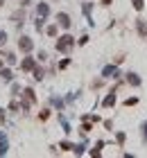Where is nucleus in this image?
Masks as SVG:
<instances>
[{
	"label": "nucleus",
	"instance_id": "obj_11",
	"mask_svg": "<svg viewBox=\"0 0 147 158\" xmlns=\"http://www.w3.org/2000/svg\"><path fill=\"white\" fill-rule=\"evenodd\" d=\"M136 102H138V97H131V100H127L124 104H127V106H131V104H136Z\"/></svg>",
	"mask_w": 147,
	"mask_h": 158
},
{
	"label": "nucleus",
	"instance_id": "obj_3",
	"mask_svg": "<svg viewBox=\"0 0 147 158\" xmlns=\"http://www.w3.org/2000/svg\"><path fill=\"white\" fill-rule=\"evenodd\" d=\"M57 20H59L61 27H70V16H66V14H59V16H57Z\"/></svg>",
	"mask_w": 147,
	"mask_h": 158
},
{
	"label": "nucleus",
	"instance_id": "obj_8",
	"mask_svg": "<svg viewBox=\"0 0 147 158\" xmlns=\"http://www.w3.org/2000/svg\"><path fill=\"white\" fill-rule=\"evenodd\" d=\"M131 2H134V7L138 9V11H140V9H143V7H145V5H143V2H145V0H131Z\"/></svg>",
	"mask_w": 147,
	"mask_h": 158
},
{
	"label": "nucleus",
	"instance_id": "obj_1",
	"mask_svg": "<svg viewBox=\"0 0 147 158\" xmlns=\"http://www.w3.org/2000/svg\"><path fill=\"white\" fill-rule=\"evenodd\" d=\"M72 48V36H61L59 43H57V50L59 52H68Z\"/></svg>",
	"mask_w": 147,
	"mask_h": 158
},
{
	"label": "nucleus",
	"instance_id": "obj_2",
	"mask_svg": "<svg viewBox=\"0 0 147 158\" xmlns=\"http://www.w3.org/2000/svg\"><path fill=\"white\" fill-rule=\"evenodd\" d=\"M18 45H20V50H23V52H30V50H32V41H30V39H27V36H23V39H20V43H18Z\"/></svg>",
	"mask_w": 147,
	"mask_h": 158
},
{
	"label": "nucleus",
	"instance_id": "obj_6",
	"mask_svg": "<svg viewBox=\"0 0 147 158\" xmlns=\"http://www.w3.org/2000/svg\"><path fill=\"white\" fill-rule=\"evenodd\" d=\"M48 11H50V9H48V5H45V2H41V5H39V16H41V18L48 16Z\"/></svg>",
	"mask_w": 147,
	"mask_h": 158
},
{
	"label": "nucleus",
	"instance_id": "obj_5",
	"mask_svg": "<svg viewBox=\"0 0 147 158\" xmlns=\"http://www.w3.org/2000/svg\"><path fill=\"white\" fill-rule=\"evenodd\" d=\"M127 81H129L131 86H138V84H140V77H138V75H134V72H131V75H127Z\"/></svg>",
	"mask_w": 147,
	"mask_h": 158
},
{
	"label": "nucleus",
	"instance_id": "obj_7",
	"mask_svg": "<svg viewBox=\"0 0 147 158\" xmlns=\"http://www.w3.org/2000/svg\"><path fill=\"white\" fill-rule=\"evenodd\" d=\"M32 68H34V61H32V57H27L23 61V70H32Z\"/></svg>",
	"mask_w": 147,
	"mask_h": 158
},
{
	"label": "nucleus",
	"instance_id": "obj_4",
	"mask_svg": "<svg viewBox=\"0 0 147 158\" xmlns=\"http://www.w3.org/2000/svg\"><path fill=\"white\" fill-rule=\"evenodd\" d=\"M113 104H115V93H111V95H109V97H106V100L102 102V106H106V108H109V106H113Z\"/></svg>",
	"mask_w": 147,
	"mask_h": 158
},
{
	"label": "nucleus",
	"instance_id": "obj_13",
	"mask_svg": "<svg viewBox=\"0 0 147 158\" xmlns=\"http://www.w3.org/2000/svg\"><path fill=\"white\" fill-rule=\"evenodd\" d=\"M2 2H5V0H0V7H2Z\"/></svg>",
	"mask_w": 147,
	"mask_h": 158
},
{
	"label": "nucleus",
	"instance_id": "obj_10",
	"mask_svg": "<svg viewBox=\"0 0 147 158\" xmlns=\"http://www.w3.org/2000/svg\"><path fill=\"white\" fill-rule=\"evenodd\" d=\"M113 72H115V68H113V66H109V68H104V75H113Z\"/></svg>",
	"mask_w": 147,
	"mask_h": 158
},
{
	"label": "nucleus",
	"instance_id": "obj_9",
	"mask_svg": "<svg viewBox=\"0 0 147 158\" xmlns=\"http://www.w3.org/2000/svg\"><path fill=\"white\" fill-rule=\"evenodd\" d=\"M138 32L143 34V36H145V34H147V25H145V23H140V25H138Z\"/></svg>",
	"mask_w": 147,
	"mask_h": 158
},
{
	"label": "nucleus",
	"instance_id": "obj_12",
	"mask_svg": "<svg viewBox=\"0 0 147 158\" xmlns=\"http://www.w3.org/2000/svg\"><path fill=\"white\" fill-rule=\"evenodd\" d=\"M102 5H104V7H109V5H111V0H102Z\"/></svg>",
	"mask_w": 147,
	"mask_h": 158
}]
</instances>
